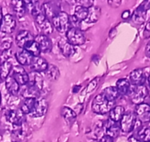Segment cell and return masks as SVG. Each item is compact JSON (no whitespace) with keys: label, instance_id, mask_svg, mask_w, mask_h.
I'll return each mask as SVG.
<instances>
[{"label":"cell","instance_id":"4316f807","mask_svg":"<svg viewBox=\"0 0 150 142\" xmlns=\"http://www.w3.org/2000/svg\"><path fill=\"white\" fill-rule=\"evenodd\" d=\"M102 94L105 96L106 99H108L110 101H112V102H114L115 100L117 99L118 97L119 96V93L118 92L117 88L116 87L112 86L105 88Z\"/></svg>","mask_w":150,"mask_h":142},{"label":"cell","instance_id":"d6a6232c","mask_svg":"<svg viewBox=\"0 0 150 142\" xmlns=\"http://www.w3.org/2000/svg\"><path fill=\"white\" fill-rule=\"evenodd\" d=\"M46 73L48 79L52 81L57 80L60 76V71L58 67H57L54 65H49L46 70Z\"/></svg>","mask_w":150,"mask_h":142},{"label":"cell","instance_id":"4dcf8cb0","mask_svg":"<svg viewBox=\"0 0 150 142\" xmlns=\"http://www.w3.org/2000/svg\"><path fill=\"white\" fill-rule=\"evenodd\" d=\"M136 138L140 142H150V127H143L140 129Z\"/></svg>","mask_w":150,"mask_h":142},{"label":"cell","instance_id":"5b68a950","mask_svg":"<svg viewBox=\"0 0 150 142\" xmlns=\"http://www.w3.org/2000/svg\"><path fill=\"white\" fill-rule=\"evenodd\" d=\"M34 19L38 29L41 33V34L47 36V35L51 34L52 33L53 30H54L52 24L50 22V20H49L45 16L43 11L35 16Z\"/></svg>","mask_w":150,"mask_h":142},{"label":"cell","instance_id":"7a4b0ae2","mask_svg":"<svg viewBox=\"0 0 150 142\" xmlns=\"http://www.w3.org/2000/svg\"><path fill=\"white\" fill-rule=\"evenodd\" d=\"M113 106L114 102L108 101L102 94H99L93 98L91 104V109L95 113L103 115L110 113Z\"/></svg>","mask_w":150,"mask_h":142},{"label":"cell","instance_id":"6da1fadb","mask_svg":"<svg viewBox=\"0 0 150 142\" xmlns=\"http://www.w3.org/2000/svg\"><path fill=\"white\" fill-rule=\"evenodd\" d=\"M26 93L30 95L29 97L35 98L40 93L43 87V79L42 76L39 75L38 73H29V81L26 85Z\"/></svg>","mask_w":150,"mask_h":142},{"label":"cell","instance_id":"60d3db41","mask_svg":"<svg viewBox=\"0 0 150 142\" xmlns=\"http://www.w3.org/2000/svg\"><path fill=\"white\" fill-rule=\"evenodd\" d=\"M2 19H3V15H2V8L0 7V24H1V23H2Z\"/></svg>","mask_w":150,"mask_h":142},{"label":"cell","instance_id":"484cf974","mask_svg":"<svg viewBox=\"0 0 150 142\" xmlns=\"http://www.w3.org/2000/svg\"><path fill=\"white\" fill-rule=\"evenodd\" d=\"M116 87L117 88L119 95H127L131 87V84L127 79H120L116 82Z\"/></svg>","mask_w":150,"mask_h":142},{"label":"cell","instance_id":"ab89813d","mask_svg":"<svg viewBox=\"0 0 150 142\" xmlns=\"http://www.w3.org/2000/svg\"><path fill=\"white\" fill-rule=\"evenodd\" d=\"M129 142H140V141L137 139L136 137H131L129 138Z\"/></svg>","mask_w":150,"mask_h":142},{"label":"cell","instance_id":"2e32d148","mask_svg":"<svg viewBox=\"0 0 150 142\" xmlns=\"http://www.w3.org/2000/svg\"><path fill=\"white\" fill-rule=\"evenodd\" d=\"M146 77L142 69H135L132 70L129 74V81L133 86L144 85Z\"/></svg>","mask_w":150,"mask_h":142},{"label":"cell","instance_id":"7402d4cb","mask_svg":"<svg viewBox=\"0 0 150 142\" xmlns=\"http://www.w3.org/2000/svg\"><path fill=\"white\" fill-rule=\"evenodd\" d=\"M125 113V110L124 107L120 105L115 106L109 113L110 119L114 122H119L121 121Z\"/></svg>","mask_w":150,"mask_h":142},{"label":"cell","instance_id":"e575fe53","mask_svg":"<svg viewBox=\"0 0 150 142\" xmlns=\"http://www.w3.org/2000/svg\"><path fill=\"white\" fill-rule=\"evenodd\" d=\"M61 115L66 121H72L75 120L77 117V114L74 111L68 107H63L61 110Z\"/></svg>","mask_w":150,"mask_h":142},{"label":"cell","instance_id":"7c38bea8","mask_svg":"<svg viewBox=\"0 0 150 142\" xmlns=\"http://www.w3.org/2000/svg\"><path fill=\"white\" fill-rule=\"evenodd\" d=\"M47 110H48V103L47 100L41 97H38L36 98L34 109L30 115L34 118L41 117L47 113Z\"/></svg>","mask_w":150,"mask_h":142},{"label":"cell","instance_id":"f1b7e54d","mask_svg":"<svg viewBox=\"0 0 150 142\" xmlns=\"http://www.w3.org/2000/svg\"><path fill=\"white\" fill-rule=\"evenodd\" d=\"M88 14V8L83 6V5H77L74 9V16L80 22L85 21L86 19Z\"/></svg>","mask_w":150,"mask_h":142},{"label":"cell","instance_id":"9c48e42d","mask_svg":"<svg viewBox=\"0 0 150 142\" xmlns=\"http://www.w3.org/2000/svg\"><path fill=\"white\" fill-rule=\"evenodd\" d=\"M137 120L142 123L150 122V105L146 103L138 104L135 110Z\"/></svg>","mask_w":150,"mask_h":142},{"label":"cell","instance_id":"7bdbcfd3","mask_svg":"<svg viewBox=\"0 0 150 142\" xmlns=\"http://www.w3.org/2000/svg\"><path fill=\"white\" fill-rule=\"evenodd\" d=\"M147 82H148V85H149V87H150V74L149 75L148 78H147Z\"/></svg>","mask_w":150,"mask_h":142},{"label":"cell","instance_id":"1f68e13d","mask_svg":"<svg viewBox=\"0 0 150 142\" xmlns=\"http://www.w3.org/2000/svg\"><path fill=\"white\" fill-rule=\"evenodd\" d=\"M24 50H27L28 53H30L34 57L40 56V53H41V50L39 48V46H38V44H37V42L35 40L30 42L28 44H27Z\"/></svg>","mask_w":150,"mask_h":142},{"label":"cell","instance_id":"44dd1931","mask_svg":"<svg viewBox=\"0 0 150 142\" xmlns=\"http://www.w3.org/2000/svg\"><path fill=\"white\" fill-rule=\"evenodd\" d=\"M121 131V127L119 124H117V122L110 121H108L106 125V133L107 136H110V138H116L119 135Z\"/></svg>","mask_w":150,"mask_h":142},{"label":"cell","instance_id":"e0dca14e","mask_svg":"<svg viewBox=\"0 0 150 142\" xmlns=\"http://www.w3.org/2000/svg\"><path fill=\"white\" fill-rule=\"evenodd\" d=\"M48 65V62L44 58L41 57V56H35V57L33 58L30 67L33 72L39 73L47 70Z\"/></svg>","mask_w":150,"mask_h":142},{"label":"cell","instance_id":"ee69618b","mask_svg":"<svg viewBox=\"0 0 150 142\" xmlns=\"http://www.w3.org/2000/svg\"><path fill=\"white\" fill-rule=\"evenodd\" d=\"M1 102H2V95H1V92H0V104H1Z\"/></svg>","mask_w":150,"mask_h":142},{"label":"cell","instance_id":"52a82bcc","mask_svg":"<svg viewBox=\"0 0 150 142\" xmlns=\"http://www.w3.org/2000/svg\"><path fill=\"white\" fill-rule=\"evenodd\" d=\"M137 122V118L135 113L131 111L126 112L120 121L121 130L124 133H130L134 130Z\"/></svg>","mask_w":150,"mask_h":142},{"label":"cell","instance_id":"83f0119b","mask_svg":"<svg viewBox=\"0 0 150 142\" xmlns=\"http://www.w3.org/2000/svg\"><path fill=\"white\" fill-rule=\"evenodd\" d=\"M12 4L13 11L17 18H22L25 14L26 11H27L24 1H13V2H12Z\"/></svg>","mask_w":150,"mask_h":142},{"label":"cell","instance_id":"f35d334b","mask_svg":"<svg viewBox=\"0 0 150 142\" xmlns=\"http://www.w3.org/2000/svg\"><path fill=\"white\" fill-rule=\"evenodd\" d=\"M129 16H130V11H124L123 14H122V17L124 19H127L129 18Z\"/></svg>","mask_w":150,"mask_h":142},{"label":"cell","instance_id":"ac0fdd59","mask_svg":"<svg viewBox=\"0 0 150 142\" xmlns=\"http://www.w3.org/2000/svg\"><path fill=\"white\" fill-rule=\"evenodd\" d=\"M35 41L38 44L41 52L42 53H49L52 50V42L46 35H38L35 38Z\"/></svg>","mask_w":150,"mask_h":142},{"label":"cell","instance_id":"30bf717a","mask_svg":"<svg viewBox=\"0 0 150 142\" xmlns=\"http://www.w3.org/2000/svg\"><path fill=\"white\" fill-rule=\"evenodd\" d=\"M41 8L45 16L50 21H52L57 14L61 12L60 5L55 2H48L44 3Z\"/></svg>","mask_w":150,"mask_h":142},{"label":"cell","instance_id":"d4e9b609","mask_svg":"<svg viewBox=\"0 0 150 142\" xmlns=\"http://www.w3.org/2000/svg\"><path fill=\"white\" fill-rule=\"evenodd\" d=\"M101 16V8L96 6H91L88 8V14L85 20L86 23H94L99 20Z\"/></svg>","mask_w":150,"mask_h":142},{"label":"cell","instance_id":"277c9868","mask_svg":"<svg viewBox=\"0 0 150 142\" xmlns=\"http://www.w3.org/2000/svg\"><path fill=\"white\" fill-rule=\"evenodd\" d=\"M53 27L60 33H66L69 28H71L70 16L66 12L61 11L57 14L52 20Z\"/></svg>","mask_w":150,"mask_h":142},{"label":"cell","instance_id":"4fadbf2b","mask_svg":"<svg viewBox=\"0 0 150 142\" xmlns=\"http://www.w3.org/2000/svg\"><path fill=\"white\" fill-rule=\"evenodd\" d=\"M6 119L15 126H21L25 121V115L21 110H10L6 113Z\"/></svg>","mask_w":150,"mask_h":142},{"label":"cell","instance_id":"ffe728a7","mask_svg":"<svg viewBox=\"0 0 150 142\" xmlns=\"http://www.w3.org/2000/svg\"><path fill=\"white\" fill-rule=\"evenodd\" d=\"M34 56H32L30 53L25 50H21L16 53V59L17 62L22 66H30L31 64L33 58Z\"/></svg>","mask_w":150,"mask_h":142},{"label":"cell","instance_id":"836d02e7","mask_svg":"<svg viewBox=\"0 0 150 142\" xmlns=\"http://www.w3.org/2000/svg\"><path fill=\"white\" fill-rule=\"evenodd\" d=\"M13 44V39L11 37H2L0 38V50L2 52L10 50Z\"/></svg>","mask_w":150,"mask_h":142},{"label":"cell","instance_id":"8fae6325","mask_svg":"<svg viewBox=\"0 0 150 142\" xmlns=\"http://www.w3.org/2000/svg\"><path fill=\"white\" fill-rule=\"evenodd\" d=\"M16 27V21L13 16L11 14H6L3 16L0 24V31L4 33L10 34L14 31Z\"/></svg>","mask_w":150,"mask_h":142},{"label":"cell","instance_id":"74e56055","mask_svg":"<svg viewBox=\"0 0 150 142\" xmlns=\"http://www.w3.org/2000/svg\"><path fill=\"white\" fill-rule=\"evenodd\" d=\"M145 54L147 57L150 58V41L146 44L145 47Z\"/></svg>","mask_w":150,"mask_h":142},{"label":"cell","instance_id":"8992f818","mask_svg":"<svg viewBox=\"0 0 150 142\" xmlns=\"http://www.w3.org/2000/svg\"><path fill=\"white\" fill-rule=\"evenodd\" d=\"M66 39L74 46L82 45L86 42V37L80 29L71 27L66 33Z\"/></svg>","mask_w":150,"mask_h":142},{"label":"cell","instance_id":"f546056e","mask_svg":"<svg viewBox=\"0 0 150 142\" xmlns=\"http://www.w3.org/2000/svg\"><path fill=\"white\" fill-rule=\"evenodd\" d=\"M13 70V65L8 61H5L0 65V79L5 80L9 76L11 70Z\"/></svg>","mask_w":150,"mask_h":142},{"label":"cell","instance_id":"d6986e66","mask_svg":"<svg viewBox=\"0 0 150 142\" xmlns=\"http://www.w3.org/2000/svg\"><path fill=\"white\" fill-rule=\"evenodd\" d=\"M59 48L63 55L66 57H71L76 52L75 46L69 43L66 39H61L58 42Z\"/></svg>","mask_w":150,"mask_h":142},{"label":"cell","instance_id":"cb8c5ba5","mask_svg":"<svg viewBox=\"0 0 150 142\" xmlns=\"http://www.w3.org/2000/svg\"><path fill=\"white\" fill-rule=\"evenodd\" d=\"M5 86L7 90L11 95H16L18 94L20 90V85L12 76H9L5 79Z\"/></svg>","mask_w":150,"mask_h":142},{"label":"cell","instance_id":"603a6c76","mask_svg":"<svg viewBox=\"0 0 150 142\" xmlns=\"http://www.w3.org/2000/svg\"><path fill=\"white\" fill-rule=\"evenodd\" d=\"M36 98H31V97H28V98H25L24 101L22 102L21 105V111L24 114V115H30L33 112V109H34L35 104Z\"/></svg>","mask_w":150,"mask_h":142},{"label":"cell","instance_id":"b9f144b4","mask_svg":"<svg viewBox=\"0 0 150 142\" xmlns=\"http://www.w3.org/2000/svg\"><path fill=\"white\" fill-rule=\"evenodd\" d=\"M145 29L147 30V31L150 32V21L148 22H147V24H146Z\"/></svg>","mask_w":150,"mask_h":142},{"label":"cell","instance_id":"9a60e30c","mask_svg":"<svg viewBox=\"0 0 150 142\" xmlns=\"http://www.w3.org/2000/svg\"><path fill=\"white\" fill-rule=\"evenodd\" d=\"M33 40H35V38L32 33L28 30H25L18 32L16 37V42L17 46L22 50H24L27 44H28L30 42Z\"/></svg>","mask_w":150,"mask_h":142},{"label":"cell","instance_id":"3957f363","mask_svg":"<svg viewBox=\"0 0 150 142\" xmlns=\"http://www.w3.org/2000/svg\"><path fill=\"white\" fill-rule=\"evenodd\" d=\"M148 94V88L145 85H139V86L132 85L128 93L131 101L136 105L144 103Z\"/></svg>","mask_w":150,"mask_h":142},{"label":"cell","instance_id":"5bb4252c","mask_svg":"<svg viewBox=\"0 0 150 142\" xmlns=\"http://www.w3.org/2000/svg\"><path fill=\"white\" fill-rule=\"evenodd\" d=\"M12 76L19 84V85L24 86L29 81V74L21 66H15L13 67Z\"/></svg>","mask_w":150,"mask_h":142},{"label":"cell","instance_id":"d590c367","mask_svg":"<svg viewBox=\"0 0 150 142\" xmlns=\"http://www.w3.org/2000/svg\"><path fill=\"white\" fill-rule=\"evenodd\" d=\"M122 2L121 1H117V0H113V1H108V4H109L110 6H111L112 8H119Z\"/></svg>","mask_w":150,"mask_h":142},{"label":"cell","instance_id":"8d00e7d4","mask_svg":"<svg viewBox=\"0 0 150 142\" xmlns=\"http://www.w3.org/2000/svg\"><path fill=\"white\" fill-rule=\"evenodd\" d=\"M99 142H113V140H112V138L105 135V136H102V138L99 141Z\"/></svg>","mask_w":150,"mask_h":142},{"label":"cell","instance_id":"ba28073f","mask_svg":"<svg viewBox=\"0 0 150 142\" xmlns=\"http://www.w3.org/2000/svg\"><path fill=\"white\" fill-rule=\"evenodd\" d=\"M149 11H150V1H144L132 14V20L137 24H142L146 19Z\"/></svg>","mask_w":150,"mask_h":142}]
</instances>
